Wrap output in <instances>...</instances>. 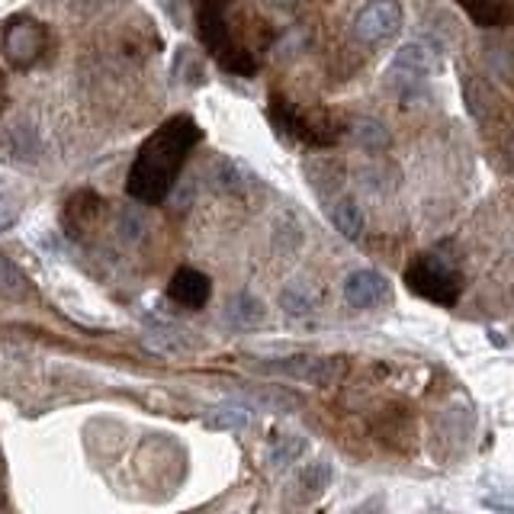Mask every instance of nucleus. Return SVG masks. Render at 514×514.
I'll use <instances>...</instances> for the list:
<instances>
[{"instance_id": "2eb2a0df", "label": "nucleus", "mask_w": 514, "mask_h": 514, "mask_svg": "<svg viewBox=\"0 0 514 514\" xmlns=\"http://www.w3.org/2000/svg\"><path fill=\"white\" fill-rule=\"evenodd\" d=\"M354 142L364 151H386L389 132L383 123H376V119H360V123H354Z\"/></svg>"}, {"instance_id": "1a4fd4ad", "label": "nucleus", "mask_w": 514, "mask_h": 514, "mask_svg": "<svg viewBox=\"0 0 514 514\" xmlns=\"http://www.w3.org/2000/svg\"><path fill=\"white\" fill-rule=\"evenodd\" d=\"M168 296L184 309H203L209 302V296H213V283H209V277L200 274V270L180 267L174 274V280H171Z\"/></svg>"}, {"instance_id": "f8f14e48", "label": "nucleus", "mask_w": 514, "mask_h": 514, "mask_svg": "<svg viewBox=\"0 0 514 514\" xmlns=\"http://www.w3.org/2000/svg\"><path fill=\"white\" fill-rule=\"evenodd\" d=\"M97 216V196L90 190H78L65 206V229L71 235H81L87 229V222Z\"/></svg>"}, {"instance_id": "9b49d317", "label": "nucleus", "mask_w": 514, "mask_h": 514, "mask_svg": "<svg viewBox=\"0 0 514 514\" xmlns=\"http://www.w3.org/2000/svg\"><path fill=\"white\" fill-rule=\"evenodd\" d=\"M457 4L466 10V17L482 29L514 23V0H457Z\"/></svg>"}, {"instance_id": "4468645a", "label": "nucleus", "mask_w": 514, "mask_h": 514, "mask_svg": "<svg viewBox=\"0 0 514 514\" xmlns=\"http://www.w3.org/2000/svg\"><path fill=\"white\" fill-rule=\"evenodd\" d=\"M29 290H33V286H29L23 270L13 261H7V257H0V296L4 299H26Z\"/></svg>"}, {"instance_id": "b1692460", "label": "nucleus", "mask_w": 514, "mask_h": 514, "mask_svg": "<svg viewBox=\"0 0 514 514\" xmlns=\"http://www.w3.org/2000/svg\"><path fill=\"white\" fill-rule=\"evenodd\" d=\"M270 7H280V10H290V7H296L299 0H267Z\"/></svg>"}, {"instance_id": "5701e85b", "label": "nucleus", "mask_w": 514, "mask_h": 514, "mask_svg": "<svg viewBox=\"0 0 514 514\" xmlns=\"http://www.w3.org/2000/svg\"><path fill=\"white\" fill-rule=\"evenodd\" d=\"M13 222H17V213H13L10 203L4 200V196H0V232H7Z\"/></svg>"}, {"instance_id": "412c9836", "label": "nucleus", "mask_w": 514, "mask_h": 514, "mask_svg": "<svg viewBox=\"0 0 514 514\" xmlns=\"http://www.w3.org/2000/svg\"><path fill=\"white\" fill-rule=\"evenodd\" d=\"M251 421V415L245 408H219V415L213 418L216 428H245Z\"/></svg>"}, {"instance_id": "aec40b11", "label": "nucleus", "mask_w": 514, "mask_h": 514, "mask_svg": "<svg viewBox=\"0 0 514 514\" xmlns=\"http://www.w3.org/2000/svg\"><path fill=\"white\" fill-rule=\"evenodd\" d=\"M328 479H331V470H328V463H312L306 473H302V486H306V492H322L328 486Z\"/></svg>"}, {"instance_id": "dca6fc26", "label": "nucleus", "mask_w": 514, "mask_h": 514, "mask_svg": "<svg viewBox=\"0 0 514 514\" xmlns=\"http://www.w3.org/2000/svg\"><path fill=\"white\" fill-rule=\"evenodd\" d=\"M264 319V306L257 302L254 296L248 293H241L238 299H232V306H229V322L241 325V328H248V325H257Z\"/></svg>"}, {"instance_id": "7ed1b4c3", "label": "nucleus", "mask_w": 514, "mask_h": 514, "mask_svg": "<svg viewBox=\"0 0 514 514\" xmlns=\"http://www.w3.org/2000/svg\"><path fill=\"white\" fill-rule=\"evenodd\" d=\"M405 283L412 293L425 296L428 302H437V306H457L463 293V274L441 251L418 254L405 270Z\"/></svg>"}, {"instance_id": "f03ea898", "label": "nucleus", "mask_w": 514, "mask_h": 514, "mask_svg": "<svg viewBox=\"0 0 514 514\" xmlns=\"http://www.w3.org/2000/svg\"><path fill=\"white\" fill-rule=\"evenodd\" d=\"M238 17L241 10L235 0H200L196 4V33H200L203 45L219 58L225 71L251 78L257 71V58L238 33Z\"/></svg>"}, {"instance_id": "f257e3e1", "label": "nucleus", "mask_w": 514, "mask_h": 514, "mask_svg": "<svg viewBox=\"0 0 514 514\" xmlns=\"http://www.w3.org/2000/svg\"><path fill=\"white\" fill-rule=\"evenodd\" d=\"M200 142V126L190 116L168 119L151 139L142 145L129 171V193L139 203L158 206L177 184V174L184 168L190 148Z\"/></svg>"}, {"instance_id": "a211bd4d", "label": "nucleus", "mask_w": 514, "mask_h": 514, "mask_svg": "<svg viewBox=\"0 0 514 514\" xmlns=\"http://www.w3.org/2000/svg\"><path fill=\"white\" fill-rule=\"evenodd\" d=\"M280 306L290 315H309L315 309V302L306 290H299V286H286V290L280 293Z\"/></svg>"}, {"instance_id": "6ab92c4d", "label": "nucleus", "mask_w": 514, "mask_h": 514, "mask_svg": "<svg viewBox=\"0 0 514 514\" xmlns=\"http://www.w3.org/2000/svg\"><path fill=\"white\" fill-rule=\"evenodd\" d=\"M302 450H306V441H302V437H283V441H277V447L270 450V460L277 466H286V463H293Z\"/></svg>"}, {"instance_id": "0eeeda50", "label": "nucleus", "mask_w": 514, "mask_h": 514, "mask_svg": "<svg viewBox=\"0 0 514 514\" xmlns=\"http://www.w3.org/2000/svg\"><path fill=\"white\" fill-rule=\"evenodd\" d=\"M274 367L286 376H293V380L312 383V386H331L344 373V360L341 357H286Z\"/></svg>"}, {"instance_id": "39448f33", "label": "nucleus", "mask_w": 514, "mask_h": 514, "mask_svg": "<svg viewBox=\"0 0 514 514\" xmlns=\"http://www.w3.org/2000/svg\"><path fill=\"white\" fill-rule=\"evenodd\" d=\"M402 29V7L396 0H373L354 17V36L367 45L386 42Z\"/></svg>"}, {"instance_id": "4be33fe9", "label": "nucleus", "mask_w": 514, "mask_h": 514, "mask_svg": "<svg viewBox=\"0 0 514 514\" xmlns=\"http://www.w3.org/2000/svg\"><path fill=\"white\" fill-rule=\"evenodd\" d=\"M13 151H20L23 158H33V151H36V132L29 129V126L13 129Z\"/></svg>"}, {"instance_id": "ddd939ff", "label": "nucleus", "mask_w": 514, "mask_h": 514, "mask_svg": "<svg viewBox=\"0 0 514 514\" xmlns=\"http://www.w3.org/2000/svg\"><path fill=\"white\" fill-rule=\"evenodd\" d=\"M331 222H335V229L351 241L364 235V213H360V206L354 200H347V196L331 206Z\"/></svg>"}, {"instance_id": "20e7f679", "label": "nucleus", "mask_w": 514, "mask_h": 514, "mask_svg": "<svg viewBox=\"0 0 514 514\" xmlns=\"http://www.w3.org/2000/svg\"><path fill=\"white\" fill-rule=\"evenodd\" d=\"M270 123H274L283 135H290V139L315 145V148L335 145L341 139L338 119H331L328 113H302L280 94L270 97Z\"/></svg>"}, {"instance_id": "f3484780", "label": "nucleus", "mask_w": 514, "mask_h": 514, "mask_svg": "<svg viewBox=\"0 0 514 514\" xmlns=\"http://www.w3.org/2000/svg\"><path fill=\"white\" fill-rule=\"evenodd\" d=\"M116 229H119V238L123 241H139L142 238V232H145V219H142V213L135 206H123L119 209V216H116Z\"/></svg>"}, {"instance_id": "9d476101", "label": "nucleus", "mask_w": 514, "mask_h": 514, "mask_svg": "<svg viewBox=\"0 0 514 514\" xmlns=\"http://www.w3.org/2000/svg\"><path fill=\"white\" fill-rule=\"evenodd\" d=\"M434 68H437V62H434V55L425 49V45L408 42L396 52V58H392L389 74H392V78H402V81H421V78H428Z\"/></svg>"}, {"instance_id": "423d86ee", "label": "nucleus", "mask_w": 514, "mask_h": 514, "mask_svg": "<svg viewBox=\"0 0 514 514\" xmlns=\"http://www.w3.org/2000/svg\"><path fill=\"white\" fill-rule=\"evenodd\" d=\"M42 45H45V29L29 17H17L4 29V52L17 68L36 65L42 58Z\"/></svg>"}, {"instance_id": "6e6552de", "label": "nucleus", "mask_w": 514, "mask_h": 514, "mask_svg": "<svg viewBox=\"0 0 514 514\" xmlns=\"http://www.w3.org/2000/svg\"><path fill=\"white\" fill-rule=\"evenodd\" d=\"M344 299L354 309H373L389 299V283L376 270H354L344 283Z\"/></svg>"}]
</instances>
